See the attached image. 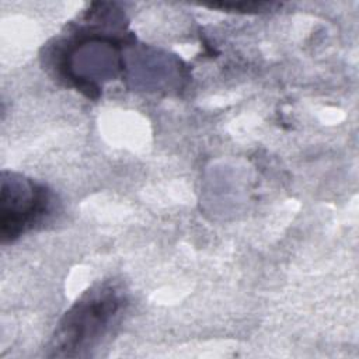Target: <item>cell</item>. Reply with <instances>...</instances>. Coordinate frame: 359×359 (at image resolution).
<instances>
[{
    "mask_svg": "<svg viewBox=\"0 0 359 359\" xmlns=\"http://www.w3.org/2000/svg\"><path fill=\"white\" fill-rule=\"evenodd\" d=\"M128 306L123 287L115 280L91 286L65 313L50 344V356H84L116 325Z\"/></svg>",
    "mask_w": 359,
    "mask_h": 359,
    "instance_id": "cell-1",
    "label": "cell"
},
{
    "mask_svg": "<svg viewBox=\"0 0 359 359\" xmlns=\"http://www.w3.org/2000/svg\"><path fill=\"white\" fill-rule=\"evenodd\" d=\"M76 36L66 39L62 48V62L57 66L59 72L81 63L76 69L63 76L66 81L79 88L87 97H95L98 90V80L114 79L121 67L122 60L119 50L122 48V38L118 35H108L98 29L83 28L74 32Z\"/></svg>",
    "mask_w": 359,
    "mask_h": 359,
    "instance_id": "cell-2",
    "label": "cell"
},
{
    "mask_svg": "<svg viewBox=\"0 0 359 359\" xmlns=\"http://www.w3.org/2000/svg\"><path fill=\"white\" fill-rule=\"evenodd\" d=\"M56 198L45 185L3 171L0 234L3 244L42 224L55 210Z\"/></svg>",
    "mask_w": 359,
    "mask_h": 359,
    "instance_id": "cell-3",
    "label": "cell"
},
{
    "mask_svg": "<svg viewBox=\"0 0 359 359\" xmlns=\"http://www.w3.org/2000/svg\"><path fill=\"white\" fill-rule=\"evenodd\" d=\"M275 3H224V4H213L215 8L231 10V11H268L275 7Z\"/></svg>",
    "mask_w": 359,
    "mask_h": 359,
    "instance_id": "cell-4",
    "label": "cell"
}]
</instances>
